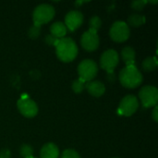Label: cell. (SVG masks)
<instances>
[{
    "label": "cell",
    "instance_id": "obj_7",
    "mask_svg": "<svg viewBox=\"0 0 158 158\" xmlns=\"http://www.w3.org/2000/svg\"><path fill=\"white\" fill-rule=\"evenodd\" d=\"M119 61L118 54L114 49L105 51L100 58V67L105 69L107 73L114 72Z\"/></svg>",
    "mask_w": 158,
    "mask_h": 158
},
{
    "label": "cell",
    "instance_id": "obj_17",
    "mask_svg": "<svg viewBox=\"0 0 158 158\" xmlns=\"http://www.w3.org/2000/svg\"><path fill=\"white\" fill-rule=\"evenodd\" d=\"M157 65L158 63L156 57V56H155V57L149 56V57H146V58L143 60V64H142V68H143V69L144 71L149 72V71L155 70V69L157 68Z\"/></svg>",
    "mask_w": 158,
    "mask_h": 158
},
{
    "label": "cell",
    "instance_id": "obj_14",
    "mask_svg": "<svg viewBox=\"0 0 158 158\" xmlns=\"http://www.w3.org/2000/svg\"><path fill=\"white\" fill-rule=\"evenodd\" d=\"M121 57L126 67L135 66V51L131 46H126L121 51Z\"/></svg>",
    "mask_w": 158,
    "mask_h": 158
},
{
    "label": "cell",
    "instance_id": "obj_26",
    "mask_svg": "<svg viewBox=\"0 0 158 158\" xmlns=\"http://www.w3.org/2000/svg\"><path fill=\"white\" fill-rule=\"evenodd\" d=\"M152 118L153 119L155 120V122H158V107L157 106H155V109L153 110V113H152Z\"/></svg>",
    "mask_w": 158,
    "mask_h": 158
},
{
    "label": "cell",
    "instance_id": "obj_13",
    "mask_svg": "<svg viewBox=\"0 0 158 158\" xmlns=\"http://www.w3.org/2000/svg\"><path fill=\"white\" fill-rule=\"evenodd\" d=\"M40 156L41 158H58L59 156L58 147L53 143H48L42 147L40 152Z\"/></svg>",
    "mask_w": 158,
    "mask_h": 158
},
{
    "label": "cell",
    "instance_id": "obj_29",
    "mask_svg": "<svg viewBox=\"0 0 158 158\" xmlns=\"http://www.w3.org/2000/svg\"><path fill=\"white\" fill-rule=\"evenodd\" d=\"M115 158H117V157H115Z\"/></svg>",
    "mask_w": 158,
    "mask_h": 158
},
{
    "label": "cell",
    "instance_id": "obj_28",
    "mask_svg": "<svg viewBox=\"0 0 158 158\" xmlns=\"http://www.w3.org/2000/svg\"><path fill=\"white\" fill-rule=\"evenodd\" d=\"M32 158H36V157H32Z\"/></svg>",
    "mask_w": 158,
    "mask_h": 158
},
{
    "label": "cell",
    "instance_id": "obj_12",
    "mask_svg": "<svg viewBox=\"0 0 158 158\" xmlns=\"http://www.w3.org/2000/svg\"><path fill=\"white\" fill-rule=\"evenodd\" d=\"M85 88L87 89L88 93L94 97H100L106 92V87L104 83L99 81H91L87 82Z\"/></svg>",
    "mask_w": 158,
    "mask_h": 158
},
{
    "label": "cell",
    "instance_id": "obj_5",
    "mask_svg": "<svg viewBox=\"0 0 158 158\" xmlns=\"http://www.w3.org/2000/svg\"><path fill=\"white\" fill-rule=\"evenodd\" d=\"M98 72L97 64L92 59H84L78 66V73L81 79L86 82L93 81Z\"/></svg>",
    "mask_w": 158,
    "mask_h": 158
},
{
    "label": "cell",
    "instance_id": "obj_21",
    "mask_svg": "<svg viewBox=\"0 0 158 158\" xmlns=\"http://www.w3.org/2000/svg\"><path fill=\"white\" fill-rule=\"evenodd\" d=\"M148 3L146 0H136L131 3V8L136 10V11H141L144 8L145 5Z\"/></svg>",
    "mask_w": 158,
    "mask_h": 158
},
{
    "label": "cell",
    "instance_id": "obj_20",
    "mask_svg": "<svg viewBox=\"0 0 158 158\" xmlns=\"http://www.w3.org/2000/svg\"><path fill=\"white\" fill-rule=\"evenodd\" d=\"M19 154L22 158L33 157V149L29 144H22L19 148Z\"/></svg>",
    "mask_w": 158,
    "mask_h": 158
},
{
    "label": "cell",
    "instance_id": "obj_23",
    "mask_svg": "<svg viewBox=\"0 0 158 158\" xmlns=\"http://www.w3.org/2000/svg\"><path fill=\"white\" fill-rule=\"evenodd\" d=\"M61 158H81V156L75 150L67 149L63 152Z\"/></svg>",
    "mask_w": 158,
    "mask_h": 158
},
{
    "label": "cell",
    "instance_id": "obj_9",
    "mask_svg": "<svg viewBox=\"0 0 158 158\" xmlns=\"http://www.w3.org/2000/svg\"><path fill=\"white\" fill-rule=\"evenodd\" d=\"M139 107V102L134 95H126L120 101L118 106V113L122 116L130 117L133 115Z\"/></svg>",
    "mask_w": 158,
    "mask_h": 158
},
{
    "label": "cell",
    "instance_id": "obj_4",
    "mask_svg": "<svg viewBox=\"0 0 158 158\" xmlns=\"http://www.w3.org/2000/svg\"><path fill=\"white\" fill-rule=\"evenodd\" d=\"M130 34L131 31L127 22L120 20L114 22L109 31V35L111 39L117 43H123L127 41L130 37Z\"/></svg>",
    "mask_w": 158,
    "mask_h": 158
},
{
    "label": "cell",
    "instance_id": "obj_6",
    "mask_svg": "<svg viewBox=\"0 0 158 158\" xmlns=\"http://www.w3.org/2000/svg\"><path fill=\"white\" fill-rule=\"evenodd\" d=\"M139 98L142 101L143 106L148 108L157 106L158 90L156 87L147 85L143 87L139 92Z\"/></svg>",
    "mask_w": 158,
    "mask_h": 158
},
{
    "label": "cell",
    "instance_id": "obj_3",
    "mask_svg": "<svg viewBox=\"0 0 158 158\" xmlns=\"http://www.w3.org/2000/svg\"><path fill=\"white\" fill-rule=\"evenodd\" d=\"M55 8L53 6L48 4H41L37 6L32 13L33 25L41 27L43 24H45L53 19L55 17Z\"/></svg>",
    "mask_w": 158,
    "mask_h": 158
},
{
    "label": "cell",
    "instance_id": "obj_15",
    "mask_svg": "<svg viewBox=\"0 0 158 158\" xmlns=\"http://www.w3.org/2000/svg\"><path fill=\"white\" fill-rule=\"evenodd\" d=\"M50 31H51V35L55 36L57 39H62L67 34L68 29L64 23H62L60 21H56L51 25Z\"/></svg>",
    "mask_w": 158,
    "mask_h": 158
},
{
    "label": "cell",
    "instance_id": "obj_22",
    "mask_svg": "<svg viewBox=\"0 0 158 158\" xmlns=\"http://www.w3.org/2000/svg\"><path fill=\"white\" fill-rule=\"evenodd\" d=\"M41 33V27H38V26H31L30 29H29V31H28V34H29V37L31 39H36Z\"/></svg>",
    "mask_w": 158,
    "mask_h": 158
},
{
    "label": "cell",
    "instance_id": "obj_25",
    "mask_svg": "<svg viewBox=\"0 0 158 158\" xmlns=\"http://www.w3.org/2000/svg\"><path fill=\"white\" fill-rule=\"evenodd\" d=\"M11 153L8 149H3L0 151V158H10Z\"/></svg>",
    "mask_w": 158,
    "mask_h": 158
},
{
    "label": "cell",
    "instance_id": "obj_27",
    "mask_svg": "<svg viewBox=\"0 0 158 158\" xmlns=\"http://www.w3.org/2000/svg\"><path fill=\"white\" fill-rule=\"evenodd\" d=\"M106 79L108 80V81L110 82H114L116 81V75H115V72H109L107 73L106 75Z\"/></svg>",
    "mask_w": 158,
    "mask_h": 158
},
{
    "label": "cell",
    "instance_id": "obj_10",
    "mask_svg": "<svg viewBox=\"0 0 158 158\" xmlns=\"http://www.w3.org/2000/svg\"><path fill=\"white\" fill-rule=\"evenodd\" d=\"M99 37L97 32L93 31H85L81 38V44L82 48H84L86 51L93 52L95 51L98 46H99Z\"/></svg>",
    "mask_w": 158,
    "mask_h": 158
},
{
    "label": "cell",
    "instance_id": "obj_11",
    "mask_svg": "<svg viewBox=\"0 0 158 158\" xmlns=\"http://www.w3.org/2000/svg\"><path fill=\"white\" fill-rule=\"evenodd\" d=\"M83 22V15L78 10L69 11L65 17V26L70 31H74Z\"/></svg>",
    "mask_w": 158,
    "mask_h": 158
},
{
    "label": "cell",
    "instance_id": "obj_19",
    "mask_svg": "<svg viewBox=\"0 0 158 158\" xmlns=\"http://www.w3.org/2000/svg\"><path fill=\"white\" fill-rule=\"evenodd\" d=\"M89 27H90V31H95L97 32L100 28L102 27V20L99 17L97 16H94L93 18H91L90 21H89Z\"/></svg>",
    "mask_w": 158,
    "mask_h": 158
},
{
    "label": "cell",
    "instance_id": "obj_16",
    "mask_svg": "<svg viewBox=\"0 0 158 158\" xmlns=\"http://www.w3.org/2000/svg\"><path fill=\"white\" fill-rule=\"evenodd\" d=\"M145 23V17L139 14H131L128 17V26L131 25L132 27H139Z\"/></svg>",
    "mask_w": 158,
    "mask_h": 158
},
{
    "label": "cell",
    "instance_id": "obj_8",
    "mask_svg": "<svg viewBox=\"0 0 158 158\" xmlns=\"http://www.w3.org/2000/svg\"><path fill=\"white\" fill-rule=\"evenodd\" d=\"M19 111L25 118H33L38 113V106L36 103L27 96L20 97L17 102Z\"/></svg>",
    "mask_w": 158,
    "mask_h": 158
},
{
    "label": "cell",
    "instance_id": "obj_2",
    "mask_svg": "<svg viewBox=\"0 0 158 158\" xmlns=\"http://www.w3.org/2000/svg\"><path fill=\"white\" fill-rule=\"evenodd\" d=\"M118 79L122 86L132 89L138 87L142 83L143 75L136 66H130L125 67L120 70Z\"/></svg>",
    "mask_w": 158,
    "mask_h": 158
},
{
    "label": "cell",
    "instance_id": "obj_24",
    "mask_svg": "<svg viewBox=\"0 0 158 158\" xmlns=\"http://www.w3.org/2000/svg\"><path fill=\"white\" fill-rule=\"evenodd\" d=\"M44 41H45V43H46L48 45L56 46V45L57 44V43H58L59 39L56 38L55 36H53V35H51V34H49V35H46V36H45Z\"/></svg>",
    "mask_w": 158,
    "mask_h": 158
},
{
    "label": "cell",
    "instance_id": "obj_18",
    "mask_svg": "<svg viewBox=\"0 0 158 158\" xmlns=\"http://www.w3.org/2000/svg\"><path fill=\"white\" fill-rule=\"evenodd\" d=\"M85 86H86V81H83L81 78H79V79L73 81L72 85H71V88H72V91L75 94H81L85 89Z\"/></svg>",
    "mask_w": 158,
    "mask_h": 158
},
{
    "label": "cell",
    "instance_id": "obj_1",
    "mask_svg": "<svg viewBox=\"0 0 158 158\" xmlns=\"http://www.w3.org/2000/svg\"><path fill=\"white\" fill-rule=\"evenodd\" d=\"M56 56L62 62H71L78 55V47L76 43L71 38L64 37L59 39L57 44L56 45Z\"/></svg>",
    "mask_w": 158,
    "mask_h": 158
}]
</instances>
